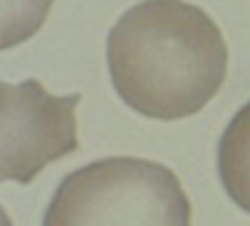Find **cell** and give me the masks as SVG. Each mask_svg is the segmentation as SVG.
Instances as JSON below:
<instances>
[{
    "instance_id": "cell-1",
    "label": "cell",
    "mask_w": 250,
    "mask_h": 226,
    "mask_svg": "<svg viewBox=\"0 0 250 226\" xmlns=\"http://www.w3.org/2000/svg\"><path fill=\"white\" fill-rule=\"evenodd\" d=\"M105 59L121 102L156 121L196 116L229 70L218 22L188 0L129 5L108 32Z\"/></svg>"
},
{
    "instance_id": "cell-2",
    "label": "cell",
    "mask_w": 250,
    "mask_h": 226,
    "mask_svg": "<svg viewBox=\"0 0 250 226\" xmlns=\"http://www.w3.org/2000/svg\"><path fill=\"white\" fill-rule=\"evenodd\" d=\"M43 226H191V199L162 161L108 156L62 178Z\"/></svg>"
},
{
    "instance_id": "cell-3",
    "label": "cell",
    "mask_w": 250,
    "mask_h": 226,
    "mask_svg": "<svg viewBox=\"0 0 250 226\" xmlns=\"http://www.w3.org/2000/svg\"><path fill=\"white\" fill-rule=\"evenodd\" d=\"M78 91L51 94L38 78L0 81V183H33L78 148Z\"/></svg>"
},
{
    "instance_id": "cell-4",
    "label": "cell",
    "mask_w": 250,
    "mask_h": 226,
    "mask_svg": "<svg viewBox=\"0 0 250 226\" xmlns=\"http://www.w3.org/2000/svg\"><path fill=\"white\" fill-rule=\"evenodd\" d=\"M218 178L226 197L250 215V100L231 116L218 140Z\"/></svg>"
},
{
    "instance_id": "cell-5",
    "label": "cell",
    "mask_w": 250,
    "mask_h": 226,
    "mask_svg": "<svg viewBox=\"0 0 250 226\" xmlns=\"http://www.w3.org/2000/svg\"><path fill=\"white\" fill-rule=\"evenodd\" d=\"M54 0H0V51L22 46L46 24Z\"/></svg>"
},
{
    "instance_id": "cell-6",
    "label": "cell",
    "mask_w": 250,
    "mask_h": 226,
    "mask_svg": "<svg viewBox=\"0 0 250 226\" xmlns=\"http://www.w3.org/2000/svg\"><path fill=\"white\" fill-rule=\"evenodd\" d=\"M0 226H14V221L8 218V213L3 210V204H0Z\"/></svg>"
}]
</instances>
